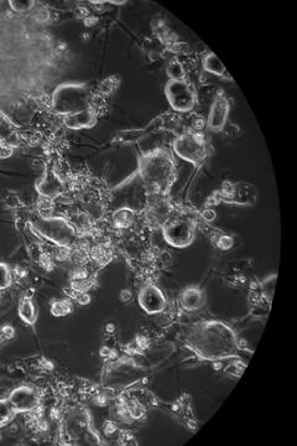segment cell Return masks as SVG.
Listing matches in <instances>:
<instances>
[{"instance_id": "cell-1", "label": "cell", "mask_w": 297, "mask_h": 446, "mask_svg": "<svg viewBox=\"0 0 297 446\" xmlns=\"http://www.w3.org/2000/svg\"><path fill=\"white\" fill-rule=\"evenodd\" d=\"M186 343L198 357L208 361L237 357L240 352L237 335L222 321H204L196 325L188 332Z\"/></svg>"}, {"instance_id": "cell-2", "label": "cell", "mask_w": 297, "mask_h": 446, "mask_svg": "<svg viewBox=\"0 0 297 446\" xmlns=\"http://www.w3.org/2000/svg\"><path fill=\"white\" fill-rule=\"evenodd\" d=\"M138 171L152 192L169 193L177 178L175 160L166 149H155L141 154Z\"/></svg>"}, {"instance_id": "cell-3", "label": "cell", "mask_w": 297, "mask_h": 446, "mask_svg": "<svg viewBox=\"0 0 297 446\" xmlns=\"http://www.w3.org/2000/svg\"><path fill=\"white\" fill-rule=\"evenodd\" d=\"M92 101L93 96L86 84L63 83L52 93V107L62 118L89 109Z\"/></svg>"}, {"instance_id": "cell-4", "label": "cell", "mask_w": 297, "mask_h": 446, "mask_svg": "<svg viewBox=\"0 0 297 446\" xmlns=\"http://www.w3.org/2000/svg\"><path fill=\"white\" fill-rule=\"evenodd\" d=\"M161 228L165 240L176 248L187 247L195 239L196 221L188 213L171 214Z\"/></svg>"}, {"instance_id": "cell-5", "label": "cell", "mask_w": 297, "mask_h": 446, "mask_svg": "<svg viewBox=\"0 0 297 446\" xmlns=\"http://www.w3.org/2000/svg\"><path fill=\"white\" fill-rule=\"evenodd\" d=\"M172 148L176 155L195 166L202 165L208 157V141L203 134L196 131L181 134L172 143Z\"/></svg>"}, {"instance_id": "cell-6", "label": "cell", "mask_w": 297, "mask_h": 446, "mask_svg": "<svg viewBox=\"0 0 297 446\" xmlns=\"http://www.w3.org/2000/svg\"><path fill=\"white\" fill-rule=\"evenodd\" d=\"M34 227L42 237L60 247H70L77 240V232L66 219L60 217H39Z\"/></svg>"}, {"instance_id": "cell-7", "label": "cell", "mask_w": 297, "mask_h": 446, "mask_svg": "<svg viewBox=\"0 0 297 446\" xmlns=\"http://www.w3.org/2000/svg\"><path fill=\"white\" fill-rule=\"evenodd\" d=\"M165 97L172 109L180 113L191 112L197 101L195 91L185 79L167 82L165 86Z\"/></svg>"}, {"instance_id": "cell-8", "label": "cell", "mask_w": 297, "mask_h": 446, "mask_svg": "<svg viewBox=\"0 0 297 446\" xmlns=\"http://www.w3.org/2000/svg\"><path fill=\"white\" fill-rule=\"evenodd\" d=\"M230 112V103L228 97L223 91H219L214 96L213 102H212L211 110L208 114V120H207V126L209 131L218 133L224 129L227 126L228 117Z\"/></svg>"}, {"instance_id": "cell-9", "label": "cell", "mask_w": 297, "mask_h": 446, "mask_svg": "<svg viewBox=\"0 0 297 446\" xmlns=\"http://www.w3.org/2000/svg\"><path fill=\"white\" fill-rule=\"evenodd\" d=\"M138 301L140 308L148 314H159L166 306V297L159 287L155 284H145L140 289L138 295Z\"/></svg>"}, {"instance_id": "cell-10", "label": "cell", "mask_w": 297, "mask_h": 446, "mask_svg": "<svg viewBox=\"0 0 297 446\" xmlns=\"http://www.w3.org/2000/svg\"><path fill=\"white\" fill-rule=\"evenodd\" d=\"M148 219L152 225L162 227L165 222L171 216V204L167 193L151 192L148 200Z\"/></svg>"}, {"instance_id": "cell-11", "label": "cell", "mask_w": 297, "mask_h": 446, "mask_svg": "<svg viewBox=\"0 0 297 446\" xmlns=\"http://www.w3.org/2000/svg\"><path fill=\"white\" fill-rule=\"evenodd\" d=\"M9 403L16 413L32 412L40 404V396L35 389L26 386H21L14 389L8 398Z\"/></svg>"}, {"instance_id": "cell-12", "label": "cell", "mask_w": 297, "mask_h": 446, "mask_svg": "<svg viewBox=\"0 0 297 446\" xmlns=\"http://www.w3.org/2000/svg\"><path fill=\"white\" fill-rule=\"evenodd\" d=\"M62 190V181H61L60 176L53 170H47L44 174V176H42L41 180L37 184V191L40 192V195H42L46 198H50V200H52V198L61 195Z\"/></svg>"}, {"instance_id": "cell-13", "label": "cell", "mask_w": 297, "mask_h": 446, "mask_svg": "<svg viewBox=\"0 0 297 446\" xmlns=\"http://www.w3.org/2000/svg\"><path fill=\"white\" fill-rule=\"evenodd\" d=\"M97 110L93 108L83 110V112L76 113V114L63 117L65 126L70 129H86L92 128L97 123Z\"/></svg>"}, {"instance_id": "cell-14", "label": "cell", "mask_w": 297, "mask_h": 446, "mask_svg": "<svg viewBox=\"0 0 297 446\" xmlns=\"http://www.w3.org/2000/svg\"><path fill=\"white\" fill-rule=\"evenodd\" d=\"M180 303L187 311H195L201 309L206 304V295L203 290L198 287H188L181 292Z\"/></svg>"}, {"instance_id": "cell-15", "label": "cell", "mask_w": 297, "mask_h": 446, "mask_svg": "<svg viewBox=\"0 0 297 446\" xmlns=\"http://www.w3.org/2000/svg\"><path fill=\"white\" fill-rule=\"evenodd\" d=\"M203 67L207 72L213 73V75H216V76L229 77V73H228L227 68L224 67V65H223L222 61L212 52L204 56Z\"/></svg>"}, {"instance_id": "cell-16", "label": "cell", "mask_w": 297, "mask_h": 446, "mask_svg": "<svg viewBox=\"0 0 297 446\" xmlns=\"http://www.w3.org/2000/svg\"><path fill=\"white\" fill-rule=\"evenodd\" d=\"M19 316L27 325H34L37 320V313L34 303L29 297H24L19 305Z\"/></svg>"}, {"instance_id": "cell-17", "label": "cell", "mask_w": 297, "mask_h": 446, "mask_svg": "<svg viewBox=\"0 0 297 446\" xmlns=\"http://www.w3.org/2000/svg\"><path fill=\"white\" fill-rule=\"evenodd\" d=\"M135 213L129 207H122L113 214V223L118 228H128L134 222Z\"/></svg>"}, {"instance_id": "cell-18", "label": "cell", "mask_w": 297, "mask_h": 446, "mask_svg": "<svg viewBox=\"0 0 297 446\" xmlns=\"http://www.w3.org/2000/svg\"><path fill=\"white\" fill-rule=\"evenodd\" d=\"M15 410L8 399H0V428L8 425L15 415Z\"/></svg>"}, {"instance_id": "cell-19", "label": "cell", "mask_w": 297, "mask_h": 446, "mask_svg": "<svg viewBox=\"0 0 297 446\" xmlns=\"http://www.w3.org/2000/svg\"><path fill=\"white\" fill-rule=\"evenodd\" d=\"M167 76L170 77V81H181L185 79V68H183L182 63L178 60H172L169 63L166 68Z\"/></svg>"}, {"instance_id": "cell-20", "label": "cell", "mask_w": 297, "mask_h": 446, "mask_svg": "<svg viewBox=\"0 0 297 446\" xmlns=\"http://www.w3.org/2000/svg\"><path fill=\"white\" fill-rule=\"evenodd\" d=\"M72 311V305L68 300H58L51 305V313L56 317H62V316L68 315Z\"/></svg>"}, {"instance_id": "cell-21", "label": "cell", "mask_w": 297, "mask_h": 446, "mask_svg": "<svg viewBox=\"0 0 297 446\" xmlns=\"http://www.w3.org/2000/svg\"><path fill=\"white\" fill-rule=\"evenodd\" d=\"M276 279H277V275H271V277H269L268 279L264 280L260 285L264 297H265L269 303H271V300H272V296H274L275 283H276Z\"/></svg>"}, {"instance_id": "cell-22", "label": "cell", "mask_w": 297, "mask_h": 446, "mask_svg": "<svg viewBox=\"0 0 297 446\" xmlns=\"http://www.w3.org/2000/svg\"><path fill=\"white\" fill-rule=\"evenodd\" d=\"M11 284V271L6 264L0 263V290H4Z\"/></svg>"}, {"instance_id": "cell-23", "label": "cell", "mask_w": 297, "mask_h": 446, "mask_svg": "<svg viewBox=\"0 0 297 446\" xmlns=\"http://www.w3.org/2000/svg\"><path fill=\"white\" fill-rule=\"evenodd\" d=\"M34 4H35L34 1H30V0H26V1H23V0H20V1H19V0L18 1H16V0H11L10 1V6L14 10L18 11V13H24V11L30 10V9L34 6Z\"/></svg>"}, {"instance_id": "cell-24", "label": "cell", "mask_w": 297, "mask_h": 446, "mask_svg": "<svg viewBox=\"0 0 297 446\" xmlns=\"http://www.w3.org/2000/svg\"><path fill=\"white\" fill-rule=\"evenodd\" d=\"M232 245H233L232 237H229V236L227 235H221L218 237V239H217V247L221 248V249L227 251V249L232 248Z\"/></svg>"}, {"instance_id": "cell-25", "label": "cell", "mask_w": 297, "mask_h": 446, "mask_svg": "<svg viewBox=\"0 0 297 446\" xmlns=\"http://www.w3.org/2000/svg\"><path fill=\"white\" fill-rule=\"evenodd\" d=\"M130 297H131V294L129 290H123V291L120 292V299H122L123 301H128Z\"/></svg>"}, {"instance_id": "cell-26", "label": "cell", "mask_w": 297, "mask_h": 446, "mask_svg": "<svg viewBox=\"0 0 297 446\" xmlns=\"http://www.w3.org/2000/svg\"><path fill=\"white\" fill-rule=\"evenodd\" d=\"M5 340H6V337H5V336H4V335H3V334L0 335V344L3 343V342H4V341H5Z\"/></svg>"}]
</instances>
